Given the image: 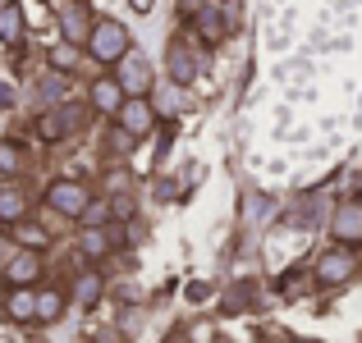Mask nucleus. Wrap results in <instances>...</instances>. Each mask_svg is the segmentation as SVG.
<instances>
[{"instance_id":"nucleus-1","label":"nucleus","mask_w":362,"mask_h":343,"mask_svg":"<svg viewBox=\"0 0 362 343\" xmlns=\"http://www.w3.org/2000/svg\"><path fill=\"white\" fill-rule=\"evenodd\" d=\"M92 51V60L101 64H115L129 55V32H124V23H115V18H101V23H92L88 42H83Z\"/></svg>"},{"instance_id":"nucleus-2","label":"nucleus","mask_w":362,"mask_h":343,"mask_svg":"<svg viewBox=\"0 0 362 343\" xmlns=\"http://www.w3.org/2000/svg\"><path fill=\"white\" fill-rule=\"evenodd\" d=\"M46 202H51V211L74 215V220H78V215H83V206H88L92 197H88V188H83V183H74V179H60V183H51Z\"/></svg>"},{"instance_id":"nucleus-3","label":"nucleus","mask_w":362,"mask_h":343,"mask_svg":"<svg viewBox=\"0 0 362 343\" xmlns=\"http://www.w3.org/2000/svg\"><path fill=\"white\" fill-rule=\"evenodd\" d=\"M115 119H119V128L129 133V138H142V133H151V124H156V110L147 106V97H129L115 110Z\"/></svg>"},{"instance_id":"nucleus-4","label":"nucleus","mask_w":362,"mask_h":343,"mask_svg":"<svg viewBox=\"0 0 362 343\" xmlns=\"http://www.w3.org/2000/svg\"><path fill=\"white\" fill-rule=\"evenodd\" d=\"M354 270H358V256L344 252V247H335V252H326L317 261V284H344Z\"/></svg>"},{"instance_id":"nucleus-5","label":"nucleus","mask_w":362,"mask_h":343,"mask_svg":"<svg viewBox=\"0 0 362 343\" xmlns=\"http://www.w3.org/2000/svg\"><path fill=\"white\" fill-rule=\"evenodd\" d=\"M330 234H335L339 243H362V202H344V206H335Z\"/></svg>"},{"instance_id":"nucleus-6","label":"nucleus","mask_w":362,"mask_h":343,"mask_svg":"<svg viewBox=\"0 0 362 343\" xmlns=\"http://www.w3.org/2000/svg\"><path fill=\"white\" fill-rule=\"evenodd\" d=\"M119 88H124V97H147L151 92V69H147V60H124V69H119Z\"/></svg>"},{"instance_id":"nucleus-7","label":"nucleus","mask_w":362,"mask_h":343,"mask_svg":"<svg viewBox=\"0 0 362 343\" xmlns=\"http://www.w3.org/2000/svg\"><path fill=\"white\" fill-rule=\"evenodd\" d=\"M60 23H64V42H74V46L88 42L92 18H88V9H83V0H69V5L60 9Z\"/></svg>"},{"instance_id":"nucleus-8","label":"nucleus","mask_w":362,"mask_h":343,"mask_svg":"<svg viewBox=\"0 0 362 343\" xmlns=\"http://www.w3.org/2000/svg\"><path fill=\"white\" fill-rule=\"evenodd\" d=\"M92 106H97L101 114H115L124 106V88L115 78H97V83H92Z\"/></svg>"},{"instance_id":"nucleus-9","label":"nucleus","mask_w":362,"mask_h":343,"mask_svg":"<svg viewBox=\"0 0 362 343\" xmlns=\"http://www.w3.org/2000/svg\"><path fill=\"white\" fill-rule=\"evenodd\" d=\"M170 78L175 83H193L197 78V60L184 42H170Z\"/></svg>"},{"instance_id":"nucleus-10","label":"nucleus","mask_w":362,"mask_h":343,"mask_svg":"<svg viewBox=\"0 0 362 343\" xmlns=\"http://www.w3.org/2000/svg\"><path fill=\"white\" fill-rule=\"evenodd\" d=\"M37 275H42V256H37V252H18L14 261L5 265V279L9 284H33Z\"/></svg>"},{"instance_id":"nucleus-11","label":"nucleus","mask_w":362,"mask_h":343,"mask_svg":"<svg viewBox=\"0 0 362 343\" xmlns=\"http://www.w3.org/2000/svg\"><path fill=\"white\" fill-rule=\"evenodd\" d=\"M5 311H9V320H33L37 293L28 289V284H14V293H5Z\"/></svg>"},{"instance_id":"nucleus-12","label":"nucleus","mask_w":362,"mask_h":343,"mask_svg":"<svg viewBox=\"0 0 362 343\" xmlns=\"http://www.w3.org/2000/svg\"><path fill=\"white\" fill-rule=\"evenodd\" d=\"M23 215H28V193L14 188V183H5L0 188V220L14 224V220H23Z\"/></svg>"},{"instance_id":"nucleus-13","label":"nucleus","mask_w":362,"mask_h":343,"mask_svg":"<svg viewBox=\"0 0 362 343\" xmlns=\"http://www.w3.org/2000/svg\"><path fill=\"white\" fill-rule=\"evenodd\" d=\"M23 37V9L9 0V5H0V42H18Z\"/></svg>"},{"instance_id":"nucleus-14","label":"nucleus","mask_w":362,"mask_h":343,"mask_svg":"<svg viewBox=\"0 0 362 343\" xmlns=\"http://www.w3.org/2000/svg\"><path fill=\"white\" fill-rule=\"evenodd\" d=\"M60 307H64V298L55 289H42L37 293V311H33V320H55L60 316Z\"/></svg>"},{"instance_id":"nucleus-15","label":"nucleus","mask_w":362,"mask_h":343,"mask_svg":"<svg viewBox=\"0 0 362 343\" xmlns=\"http://www.w3.org/2000/svg\"><path fill=\"white\" fill-rule=\"evenodd\" d=\"M193 18H197V28L206 32V42H221V37H225V23H221V14H216L211 5H202V9H197Z\"/></svg>"},{"instance_id":"nucleus-16","label":"nucleus","mask_w":362,"mask_h":343,"mask_svg":"<svg viewBox=\"0 0 362 343\" xmlns=\"http://www.w3.org/2000/svg\"><path fill=\"white\" fill-rule=\"evenodd\" d=\"M110 243H115V238H110L106 229H88V234H83V252H88V256H106Z\"/></svg>"},{"instance_id":"nucleus-17","label":"nucleus","mask_w":362,"mask_h":343,"mask_svg":"<svg viewBox=\"0 0 362 343\" xmlns=\"http://www.w3.org/2000/svg\"><path fill=\"white\" fill-rule=\"evenodd\" d=\"M64 133H69V128H64L60 114H42V119H37V138H42V142H60Z\"/></svg>"},{"instance_id":"nucleus-18","label":"nucleus","mask_w":362,"mask_h":343,"mask_svg":"<svg viewBox=\"0 0 362 343\" xmlns=\"http://www.w3.org/2000/svg\"><path fill=\"white\" fill-rule=\"evenodd\" d=\"M23 169V151L14 142H0V174H18Z\"/></svg>"},{"instance_id":"nucleus-19","label":"nucleus","mask_w":362,"mask_h":343,"mask_svg":"<svg viewBox=\"0 0 362 343\" xmlns=\"http://www.w3.org/2000/svg\"><path fill=\"white\" fill-rule=\"evenodd\" d=\"M106 220H110V206H106V202H101V206H97V202H88V206H83V215H78V224H83V229H101Z\"/></svg>"},{"instance_id":"nucleus-20","label":"nucleus","mask_w":362,"mask_h":343,"mask_svg":"<svg viewBox=\"0 0 362 343\" xmlns=\"http://www.w3.org/2000/svg\"><path fill=\"white\" fill-rule=\"evenodd\" d=\"M74 298H78L83 307H92V302L101 298V279H97V275H83V279H78V289H74Z\"/></svg>"},{"instance_id":"nucleus-21","label":"nucleus","mask_w":362,"mask_h":343,"mask_svg":"<svg viewBox=\"0 0 362 343\" xmlns=\"http://www.w3.org/2000/svg\"><path fill=\"white\" fill-rule=\"evenodd\" d=\"M14 238H18V243H33V247H46V243H51V234H46V229L18 224V220H14Z\"/></svg>"},{"instance_id":"nucleus-22","label":"nucleus","mask_w":362,"mask_h":343,"mask_svg":"<svg viewBox=\"0 0 362 343\" xmlns=\"http://www.w3.org/2000/svg\"><path fill=\"white\" fill-rule=\"evenodd\" d=\"M51 64H55V69H69V64H74V42L69 46H55V51H51Z\"/></svg>"},{"instance_id":"nucleus-23","label":"nucleus","mask_w":362,"mask_h":343,"mask_svg":"<svg viewBox=\"0 0 362 343\" xmlns=\"http://www.w3.org/2000/svg\"><path fill=\"white\" fill-rule=\"evenodd\" d=\"M179 5H184V14H197V9H202L206 0H179Z\"/></svg>"},{"instance_id":"nucleus-24","label":"nucleus","mask_w":362,"mask_h":343,"mask_svg":"<svg viewBox=\"0 0 362 343\" xmlns=\"http://www.w3.org/2000/svg\"><path fill=\"white\" fill-rule=\"evenodd\" d=\"M129 5L138 9V14H147V9H151V0H129Z\"/></svg>"},{"instance_id":"nucleus-25","label":"nucleus","mask_w":362,"mask_h":343,"mask_svg":"<svg viewBox=\"0 0 362 343\" xmlns=\"http://www.w3.org/2000/svg\"><path fill=\"white\" fill-rule=\"evenodd\" d=\"M358 197H362V174H358Z\"/></svg>"}]
</instances>
